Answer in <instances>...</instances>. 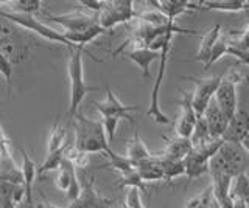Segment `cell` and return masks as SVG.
Wrapping results in <instances>:
<instances>
[{
  "label": "cell",
  "mask_w": 249,
  "mask_h": 208,
  "mask_svg": "<svg viewBox=\"0 0 249 208\" xmlns=\"http://www.w3.org/2000/svg\"><path fill=\"white\" fill-rule=\"evenodd\" d=\"M210 140H216V138L210 137L204 118H202V117L196 118V123H195V128H193V132L190 135L192 146H193V148H196V146H202V144L209 143Z\"/></svg>",
  "instance_id": "cell-29"
},
{
  "label": "cell",
  "mask_w": 249,
  "mask_h": 208,
  "mask_svg": "<svg viewBox=\"0 0 249 208\" xmlns=\"http://www.w3.org/2000/svg\"><path fill=\"white\" fill-rule=\"evenodd\" d=\"M106 156L111 159V163L103 165L101 168H114L115 171H119L122 176L123 174H128L131 171H134V163H131V161L126 157H124V156H120V154H117L114 151L106 154Z\"/></svg>",
  "instance_id": "cell-33"
},
{
  "label": "cell",
  "mask_w": 249,
  "mask_h": 208,
  "mask_svg": "<svg viewBox=\"0 0 249 208\" xmlns=\"http://www.w3.org/2000/svg\"><path fill=\"white\" fill-rule=\"evenodd\" d=\"M202 118H204L206 125H207V129H209V134L212 138H221L223 137V132L226 126H228V117L218 109L215 104L210 103L207 106V109L202 113Z\"/></svg>",
  "instance_id": "cell-19"
},
{
  "label": "cell",
  "mask_w": 249,
  "mask_h": 208,
  "mask_svg": "<svg viewBox=\"0 0 249 208\" xmlns=\"http://www.w3.org/2000/svg\"><path fill=\"white\" fill-rule=\"evenodd\" d=\"M249 196V180L248 174L241 173L237 177H233L231 182V190H229V197H238L248 200Z\"/></svg>",
  "instance_id": "cell-31"
},
{
  "label": "cell",
  "mask_w": 249,
  "mask_h": 208,
  "mask_svg": "<svg viewBox=\"0 0 249 208\" xmlns=\"http://www.w3.org/2000/svg\"><path fill=\"white\" fill-rule=\"evenodd\" d=\"M0 179L11 183H22L20 166L13 157L11 142L5 135L2 125H0Z\"/></svg>",
  "instance_id": "cell-10"
},
{
  "label": "cell",
  "mask_w": 249,
  "mask_h": 208,
  "mask_svg": "<svg viewBox=\"0 0 249 208\" xmlns=\"http://www.w3.org/2000/svg\"><path fill=\"white\" fill-rule=\"evenodd\" d=\"M0 8H2V5H0Z\"/></svg>",
  "instance_id": "cell-40"
},
{
  "label": "cell",
  "mask_w": 249,
  "mask_h": 208,
  "mask_svg": "<svg viewBox=\"0 0 249 208\" xmlns=\"http://www.w3.org/2000/svg\"><path fill=\"white\" fill-rule=\"evenodd\" d=\"M134 169H136V173L139 174V177L142 179L143 183L163 180L162 163L156 156H151L148 160L140 161V163H137L134 166Z\"/></svg>",
  "instance_id": "cell-20"
},
{
  "label": "cell",
  "mask_w": 249,
  "mask_h": 208,
  "mask_svg": "<svg viewBox=\"0 0 249 208\" xmlns=\"http://www.w3.org/2000/svg\"><path fill=\"white\" fill-rule=\"evenodd\" d=\"M146 5H151L153 10L159 11L173 22L184 14L201 10L199 3L189 2V0H150V2H146Z\"/></svg>",
  "instance_id": "cell-14"
},
{
  "label": "cell",
  "mask_w": 249,
  "mask_h": 208,
  "mask_svg": "<svg viewBox=\"0 0 249 208\" xmlns=\"http://www.w3.org/2000/svg\"><path fill=\"white\" fill-rule=\"evenodd\" d=\"M123 56L132 61L142 70L143 76H150V67L156 59H159V53L148 48H131L129 51H123Z\"/></svg>",
  "instance_id": "cell-21"
},
{
  "label": "cell",
  "mask_w": 249,
  "mask_h": 208,
  "mask_svg": "<svg viewBox=\"0 0 249 208\" xmlns=\"http://www.w3.org/2000/svg\"><path fill=\"white\" fill-rule=\"evenodd\" d=\"M123 208H146L143 205V200H142V194L140 191L136 188H129L126 199H124V205Z\"/></svg>",
  "instance_id": "cell-36"
},
{
  "label": "cell",
  "mask_w": 249,
  "mask_h": 208,
  "mask_svg": "<svg viewBox=\"0 0 249 208\" xmlns=\"http://www.w3.org/2000/svg\"><path fill=\"white\" fill-rule=\"evenodd\" d=\"M112 204L114 200L101 196L95 190V176H92L81 187L80 196L72 200L70 205L66 208H109Z\"/></svg>",
  "instance_id": "cell-12"
},
{
  "label": "cell",
  "mask_w": 249,
  "mask_h": 208,
  "mask_svg": "<svg viewBox=\"0 0 249 208\" xmlns=\"http://www.w3.org/2000/svg\"><path fill=\"white\" fill-rule=\"evenodd\" d=\"M105 0H78V5H81V8L92 11V14H98L105 8Z\"/></svg>",
  "instance_id": "cell-37"
},
{
  "label": "cell",
  "mask_w": 249,
  "mask_h": 208,
  "mask_svg": "<svg viewBox=\"0 0 249 208\" xmlns=\"http://www.w3.org/2000/svg\"><path fill=\"white\" fill-rule=\"evenodd\" d=\"M13 64L11 61H8L2 53H0V75L5 78V84H6V90L8 94L11 95L13 92Z\"/></svg>",
  "instance_id": "cell-35"
},
{
  "label": "cell",
  "mask_w": 249,
  "mask_h": 208,
  "mask_svg": "<svg viewBox=\"0 0 249 208\" xmlns=\"http://www.w3.org/2000/svg\"><path fill=\"white\" fill-rule=\"evenodd\" d=\"M95 109L103 118H114V120H126L129 123H134L131 117V112L139 111L137 106L132 104H124L119 98L115 96L111 87H106V96L103 101L95 103Z\"/></svg>",
  "instance_id": "cell-9"
},
{
  "label": "cell",
  "mask_w": 249,
  "mask_h": 208,
  "mask_svg": "<svg viewBox=\"0 0 249 208\" xmlns=\"http://www.w3.org/2000/svg\"><path fill=\"white\" fill-rule=\"evenodd\" d=\"M220 34H221V25L220 24H216V25H213L212 28H210L209 32L204 36H202V41L199 44V50L196 53V56H195L192 61H196V63L206 64V61L209 59L210 51H212L213 45L218 41Z\"/></svg>",
  "instance_id": "cell-25"
},
{
  "label": "cell",
  "mask_w": 249,
  "mask_h": 208,
  "mask_svg": "<svg viewBox=\"0 0 249 208\" xmlns=\"http://www.w3.org/2000/svg\"><path fill=\"white\" fill-rule=\"evenodd\" d=\"M248 137H249V117L246 111H237L233 117L229 118L221 140L224 143L240 144L248 149Z\"/></svg>",
  "instance_id": "cell-11"
},
{
  "label": "cell",
  "mask_w": 249,
  "mask_h": 208,
  "mask_svg": "<svg viewBox=\"0 0 249 208\" xmlns=\"http://www.w3.org/2000/svg\"><path fill=\"white\" fill-rule=\"evenodd\" d=\"M160 163H162V171H163V180L165 182H171L173 179H178V177L185 174L182 160H160Z\"/></svg>",
  "instance_id": "cell-30"
},
{
  "label": "cell",
  "mask_w": 249,
  "mask_h": 208,
  "mask_svg": "<svg viewBox=\"0 0 249 208\" xmlns=\"http://www.w3.org/2000/svg\"><path fill=\"white\" fill-rule=\"evenodd\" d=\"M75 166L70 163L67 159H62L61 165L58 168V176H56V188L62 192H66L70 187V182H72L73 177H76V171H75Z\"/></svg>",
  "instance_id": "cell-28"
},
{
  "label": "cell",
  "mask_w": 249,
  "mask_h": 208,
  "mask_svg": "<svg viewBox=\"0 0 249 208\" xmlns=\"http://www.w3.org/2000/svg\"><path fill=\"white\" fill-rule=\"evenodd\" d=\"M2 3V2H0ZM42 2L41 0H13V2H3L2 8H10L8 11L19 13V14H28V16H35L42 13Z\"/></svg>",
  "instance_id": "cell-27"
},
{
  "label": "cell",
  "mask_w": 249,
  "mask_h": 208,
  "mask_svg": "<svg viewBox=\"0 0 249 208\" xmlns=\"http://www.w3.org/2000/svg\"><path fill=\"white\" fill-rule=\"evenodd\" d=\"M2 5V3H0ZM0 19H6L16 27H19L23 32H33L35 34L44 37L45 41H50L54 44H61L67 48H73V45L70 44L64 36L61 34L58 30H53L42 24L41 20L36 19L35 16H28V14H19V13H11L5 8H0Z\"/></svg>",
  "instance_id": "cell-4"
},
{
  "label": "cell",
  "mask_w": 249,
  "mask_h": 208,
  "mask_svg": "<svg viewBox=\"0 0 249 208\" xmlns=\"http://www.w3.org/2000/svg\"><path fill=\"white\" fill-rule=\"evenodd\" d=\"M189 80L195 84V90L192 92V106L196 117H202V113L207 109V106L212 103V98L215 95V90L220 84L221 76H210V78H195L189 76Z\"/></svg>",
  "instance_id": "cell-8"
},
{
  "label": "cell",
  "mask_w": 249,
  "mask_h": 208,
  "mask_svg": "<svg viewBox=\"0 0 249 208\" xmlns=\"http://www.w3.org/2000/svg\"><path fill=\"white\" fill-rule=\"evenodd\" d=\"M37 208H64V207H56V205H41Z\"/></svg>",
  "instance_id": "cell-39"
},
{
  "label": "cell",
  "mask_w": 249,
  "mask_h": 208,
  "mask_svg": "<svg viewBox=\"0 0 249 208\" xmlns=\"http://www.w3.org/2000/svg\"><path fill=\"white\" fill-rule=\"evenodd\" d=\"M119 188H136L142 192V191H146V183L142 182V179H140L134 169V171L122 176V179L119 182Z\"/></svg>",
  "instance_id": "cell-34"
},
{
  "label": "cell",
  "mask_w": 249,
  "mask_h": 208,
  "mask_svg": "<svg viewBox=\"0 0 249 208\" xmlns=\"http://www.w3.org/2000/svg\"><path fill=\"white\" fill-rule=\"evenodd\" d=\"M72 123L75 129V140L72 144L76 151L84 154H109L112 151L106 138L101 120H93L78 112Z\"/></svg>",
  "instance_id": "cell-1"
},
{
  "label": "cell",
  "mask_w": 249,
  "mask_h": 208,
  "mask_svg": "<svg viewBox=\"0 0 249 208\" xmlns=\"http://www.w3.org/2000/svg\"><path fill=\"white\" fill-rule=\"evenodd\" d=\"M226 50H228V39H226V34H223V32H221L220 37H218V41L213 45L212 51H210L209 59L206 61V64L202 65V72H207L215 63H218V61H220L226 55Z\"/></svg>",
  "instance_id": "cell-32"
},
{
  "label": "cell",
  "mask_w": 249,
  "mask_h": 208,
  "mask_svg": "<svg viewBox=\"0 0 249 208\" xmlns=\"http://www.w3.org/2000/svg\"><path fill=\"white\" fill-rule=\"evenodd\" d=\"M163 140L167 142L165 148L159 154L160 160H184L187 154L192 151V143L190 138H181V137H163Z\"/></svg>",
  "instance_id": "cell-18"
},
{
  "label": "cell",
  "mask_w": 249,
  "mask_h": 208,
  "mask_svg": "<svg viewBox=\"0 0 249 208\" xmlns=\"http://www.w3.org/2000/svg\"><path fill=\"white\" fill-rule=\"evenodd\" d=\"M215 106L220 109L226 117L232 118L233 113L237 112V103H238V96H237V84H233L228 81L226 78L220 80V84L215 90Z\"/></svg>",
  "instance_id": "cell-13"
},
{
  "label": "cell",
  "mask_w": 249,
  "mask_h": 208,
  "mask_svg": "<svg viewBox=\"0 0 249 208\" xmlns=\"http://www.w3.org/2000/svg\"><path fill=\"white\" fill-rule=\"evenodd\" d=\"M171 50V42L165 44L162 47V50L159 51V68H158V75L154 78V84H153V90H151V101H150V109H148L146 115L150 118H153L154 123L158 125H170L171 118L167 113L162 112L160 107V101H159V94H160V87H162V81L165 78L167 73V63H168V55Z\"/></svg>",
  "instance_id": "cell-6"
},
{
  "label": "cell",
  "mask_w": 249,
  "mask_h": 208,
  "mask_svg": "<svg viewBox=\"0 0 249 208\" xmlns=\"http://www.w3.org/2000/svg\"><path fill=\"white\" fill-rule=\"evenodd\" d=\"M207 208H220V204L216 202V199H215L213 196H210L209 204H207Z\"/></svg>",
  "instance_id": "cell-38"
},
{
  "label": "cell",
  "mask_w": 249,
  "mask_h": 208,
  "mask_svg": "<svg viewBox=\"0 0 249 208\" xmlns=\"http://www.w3.org/2000/svg\"><path fill=\"white\" fill-rule=\"evenodd\" d=\"M137 11L132 0H107L105 8L97 14V24L109 33V30L120 24L134 20Z\"/></svg>",
  "instance_id": "cell-5"
},
{
  "label": "cell",
  "mask_w": 249,
  "mask_h": 208,
  "mask_svg": "<svg viewBox=\"0 0 249 208\" xmlns=\"http://www.w3.org/2000/svg\"><path fill=\"white\" fill-rule=\"evenodd\" d=\"M151 156H153V154L150 152V149L146 148L145 142L140 138L139 134H134V135H132V138H129V140L126 142L124 157H126L131 163H134V166L137 163H140V161L148 160Z\"/></svg>",
  "instance_id": "cell-22"
},
{
  "label": "cell",
  "mask_w": 249,
  "mask_h": 208,
  "mask_svg": "<svg viewBox=\"0 0 249 208\" xmlns=\"http://www.w3.org/2000/svg\"><path fill=\"white\" fill-rule=\"evenodd\" d=\"M179 106H181V115L175 125L176 135L181 138H190L198 118L192 106V92H184L182 98L179 99Z\"/></svg>",
  "instance_id": "cell-15"
},
{
  "label": "cell",
  "mask_w": 249,
  "mask_h": 208,
  "mask_svg": "<svg viewBox=\"0 0 249 208\" xmlns=\"http://www.w3.org/2000/svg\"><path fill=\"white\" fill-rule=\"evenodd\" d=\"M20 151V156H22V165H20V173H22V185L25 188V204L28 208H35L33 205V183L36 180V176H37V168L35 160L28 156V152L19 148Z\"/></svg>",
  "instance_id": "cell-16"
},
{
  "label": "cell",
  "mask_w": 249,
  "mask_h": 208,
  "mask_svg": "<svg viewBox=\"0 0 249 208\" xmlns=\"http://www.w3.org/2000/svg\"><path fill=\"white\" fill-rule=\"evenodd\" d=\"M86 53L84 47H73L69 48V64H67V75L70 84V94H69V111L67 118L69 123H72L73 117L80 112V106L86 95L90 92L98 90V87H93L86 84L84 81V64L83 55Z\"/></svg>",
  "instance_id": "cell-2"
},
{
  "label": "cell",
  "mask_w": 249,
  "mask_h": 208,
  "mask_svg": "<svg viewBox=\"0 0 249 208\" xmlns=\"http://www.w3.org/2000/svg\"><path fill=\"white\" fill-rule=\"evenodd\" d=\"M199 5L201 10H212V11H221V13H238L248 10L249 2L248 0H204Z\"/></svg>",
  "instance_id": "cell-24"
},
{
  "label": "cell",
  "mask_w": 249,
  "mask_h": 208,
  "mask_svg": "<svg viewBox=\"0 0 249 208\" xmlns=\"http://www.w3.org/2000/svg\"><path fill=\"white\" fill-rule=\"evenodd\" d=\"M67 128L62 126L59 121H54L53 126L50 129V135H49V144H47V156H52V154H56L62 151L67 144Z\"/></svg>",
  "instance_id": "cell-26"
},
{
  "label": "cell",
  "mask_w": 249,
  "mask_h": 208,
  "mask_svg": "<svg viewBox=\"0 0 249 208\" xmlns=\"http://www.w3.org/2000/svg\"><path fill=\"white\" fill-rule=\"evenodd\" d=\"M228 39V50L226 55H231L237 58L241 65H248V56H249V44H248V27L241 30V33L229 32L224 33Z\"/></svg>",
  "instance_id": "cell-17"
},
{
  "label": "cell",
  "mask_w": 249,
  "mask_h": 208,
  "mask_svg": "<svg viewBox=\"0 0 249 208\" xmlns=\"http://www.w3.org/2000/svg\"><path fill=\"white\" fill-rule=\"evenodd\" d=\"M184 161V168H185V177L189 180H195L198 177L204 176L209 171V161L199 157L193 149L187 154V157L182 160Z\"/></svg>",
  "instance_id": "cell-23"
},
{
  "label": "cell",
  "mask_w": 249,
  "mask_h": 208,
  "mask_svg": "<svg viewBox=\"0 0 249 208\" xmlns=\"http://www.w3.org/2000/svg\"><path fill=\"white\" fill-rule=\"evenodd\" d=\"M42 14L50 22L61 25L64 28L62 33H84L88 32L90 27L97 24V14L84 13V11H72L67 14H53L42 10Z\"/></svg>",
  "instance_id": "cell-7"
},
{
  "label": "cell",
  "mask_w": 249,
  "mask_h": 208,
  "mask_svg": "<svg viewBox=\"0 0 249 208\" xmlns=\"http://www.w3.org/2000/svg\"><path fill=\"white\" fill-rule=\"evenodd\" d=\"M248 149L240 144L223 143L215 156L209 160L210 177L228 176L231 179L241 173H246L248 168Z\"/></svg>",
  "instance_id": "cell-3"
}]
</instances>
